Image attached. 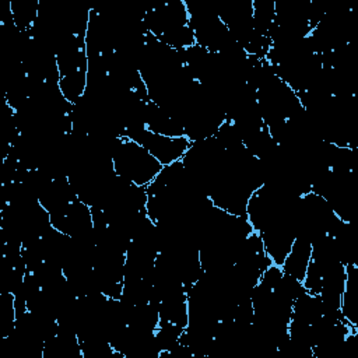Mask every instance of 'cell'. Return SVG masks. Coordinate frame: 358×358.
<instances>
[{"label": "cell", "instance_id": "cell-1", "mask_svg": "<svg viewBox=\"0 0 358 358\" xmlns=\"http://www.w3.org/2000/svg\"><path fill=\"white\" fill-rule=\"evenodd\" d=\"M112 162L117 176L138 186L150 185L162 169L158 159L127 137H119L112 151Z\"/></svg>", "mask_w": 358, "mask_h": 358}, {"label": "cell", "instance_id": "cell-2", "mask_svg": "<svg viewBox=\"0 0 358 358\" xmlns=\"http://www.w3.org/2000/svg\"><path fill=\"white\" fill-rule=\"evenodd\" d=\"M124 137L143 145L162 166L180 161L190 147V141L183 137H168L150 131L145 126H134L124 131Z\"/></svg>", "mask_w": 358, "mask_h": 358}, {"label": "cell", "instance_id": "cell-3", "mask_svg": "<svg viewBox=\"0 0 358 358\" xmlns=\"http://www.w3.org/2000/svg\"><path fill=\"white\" fill-rule=\"evenodd\" d=\"M312 260V242L303 236H296L289 253L280 266L282 271L301 281L305 277L308 266Z\"/></svg>", "mask_w": 358, "mask_h": 358}, {"label": "cell", "instance_id": "cell-4", "mask_svg": "<svg viewBox=\"0 0 358 358\" xmlns=\"http://www.w3.org/2000/svg\"><path fill=\"white\" fill-rule=\"evenodd\" d=\"M87 70H78L66 76H62L59 80V88L67 102L76 105L87 91Z\"/></svg>", "mask_w": 358, "mask_h": 358}]
</instances>
